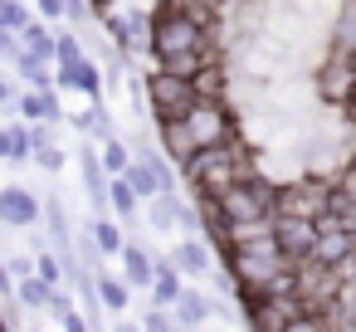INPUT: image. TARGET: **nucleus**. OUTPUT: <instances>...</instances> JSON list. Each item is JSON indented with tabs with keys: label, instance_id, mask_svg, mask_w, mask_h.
Listing matches in <instances>:
<instances>
[{
	"label": "nucleus",
	"instance_id": "nucleus-19",
	"mask_svg": "<svg viewBox=\"0 0 356 332\" xmlns=\"http://www.w3.org/2000/svg\"><path fill=\"white\" fill-rule=\"evenodd\" d=\"M88 239L98 244L103 259H118V249H122L127 235H122V220H113V215L103 210V215H88Z\"/></svg>",
	"mask_w": 356,
	"mask_h": 332
},
{
	"label": "nucleus",
	"instance_id": "nucleus-14",
	"mask_svg": "<svg viewBox=\"0 0 356 332\" xmlns=\"http://www.w3.org/2000/svg\"><path fill=\"white\" fill-rule=\"evenodd\" d=\"M10 74H15V84H20V88H54V64H49V59H40V54H30V49H15Z\"/></svg>",
	"mask_w": 356,
	"mask_h": 332
},
{
	"label": "nucleus",
	"instance_id": "nucleus-13",
	"mask_svg": "<svg viewBox=\"0 0 356 332\" xmlns=\"http://www.w3.org/2000/svg\"><path fill=\"white\" fill-rule=\"evenodd\" d=\"M118 259H122V278H127L132 288H142V293H147V283H152V269H156V254H152L147 244H137V239H122Z\"/></svg>",
	"mask_w": 356,
	"mask_h": 332
},
{
	"label": "nucleus",
	"instance_id": "nucleus-2",
	"mask_svg": "<svg viewBox=\"0 0 356 332\" xmlns=\"http://www.w3.org/2000/svg\"><path fill=\"white\" fill-rule=\"evenodd\" d=\"M273 196H278V181L259 176L254 166L244 176H234L225 191H215V215H220V230H225V244L249 235V230H264L268 215H273Z\"/></svg>",
	"mask_w": 356,
	"mask_h": 332
},
{
	"label": "nucleus",
	"instance_id": "nucleus-7",
	"mask_svg": "<svg viewBox=\"0 0 356 332\" xmlns=\"http://www.w3.org/2000/svg\"><path fill=\"white\" fill-rule=\"evenodd\" d=\"M268 235L278 239L283 259H288V264H298V259H307V254H312L317 220H312V215H298V210H273V215H268Z\"/></svg>",
	"mask_w": 356,
	"mask_h": 332
},
{
	"label": "nucleus",
	"instance_id": "nucleus-29",
	"mask_svg": "<svg viewBox=\"0 0 356 332\" xmlns=\"http://www.w3.org/2000/svg\"><path fill=\"white\" fill-rule=\"evenodd\" d=\"M142 322H147L152 332H166V327H176V317H171V308H156V303H152V313H147Z\"/></svg>",
	"mask_w": 356,
	"mask_h": 332
},
{
	"label": "nucleus",
	"instance_id": "nucleus-28",
	"mask_svg": "<svg viewBox=\"0 0 356 332\" xmlns=\"http://www.w3.org/2000/svg\"><path fill=\"white\" fill-rule=\"evenodd\" d=\"M0 259H6L10 278H25V274H35V254H0Z\"/></svg>",
	"mask_w": 356,
	"mask_h": 332
},
{
	"label": "nucleus",
	"instance_id": "nucleus-16",
	"mask_svg": "<svg viewBox=\"0 0 356 332\" xmlns=\"http://www.w3.org/2000/svg\"><path fill=\"white\" fill-rule=\"evenodd\" d=\"M93 288H98V303H103L108 313H127V308H132V283H127L122 274H103V264L93 269Z\"/></svg>",
	"mask_w": 356,
	"mask_h": 332
},
{
	"label": "nucleus",
	"instance_id": "nucleus-17",
	"mask_svg": "<svg viewBox=\"0 0 356 332\" xmlns=\"http://www.w3.org/2000/svg\"><path fill=\"white\" fill-rule=\"evenodd\" d=\"M64 122H74V132H79V137H93V142L113 132V113H108L103 98H88V108H79V113L64 118Z\"/></svg>",
	"mask_w": 356,
	"mask_h": 332
},
{
	"label": "nucleus",
	"instance_id": "nucleus-24",
	"mask_svg": "<svg viewBox=\"0 0 356 332\" xmlns=\"http://www.w3.org/2000/svg\"><path fill=\"white\" fill-rule=\"evenodd\" d=\"M30 161H35V166H40V171H44V176H59V171H64V161H69V157H64V147H54V142H40V147H35V152H30Z\"/></svg>",
	"mask_w": 356,
	"mask_h": 332
},
{
	"label": "nucleus",
	"instance_id": "nucleus-33",
	"mask_svg": "<svg viewBox=\"0 0 356 332\" xmlns=\"http://www.w3.org/2000/svg\"><path fill=\"white\" fill-rule=\"evenodd\" d=\"M351 59H356V49H351Z\"/></svg>",
	"mask_w": 356,
	"mask_h": 332
},
{
	"label": "nucleus",
	"instance_id": "nucleus-20",
	"mask_svg": "<svg viewBox=\"0 0 356 332\" xmlns=\"http://www.w3.org/2000/svg\"><path fill=\"white\" fill-rule=\"evenodd\" d=\"M54 288L59 283H44L40 274H25V278H15V308H30V313H44L49 308V298H54Z\"/></svg>",
	"mask_w": 356,
	"mask_h": 332
},
{
	"label": "nucleus",
	"instance_id": "nucleus-12",
	"mask_svg": "<svg viewBox=\"0 0 356 332\" xmlns=\"http://www.w3.org/2000/svg\"><path fill=\"white\" fill-rule=\"evenodd\" d=\"M171 317H176L181 327H205V322L215 317V298H210L205 288H186V283H181V293H176V303H171Z\"/></svg>",
	"mask_w": 356,
	"mask_h": 332
},
{
	"label": "nucleus",
	"instance_id": "nucleus-21",
	"mask_svg": "<svg viewBox=\"0 0 356 332\" xmlns=\"http://www.w3.org/2000/svg\"><path fill=\"white\" fill-rule=\"evenodd\" d=\"M108 210H113V220H122V225H132V220L142 215V200H137V191H132L122 176H108Z\"/></svg>",
	"mask_w": 356,
	"mask_h": 332
},
{
	"label": "nucleus",
	"instance_id": "nucleus-22",
	"mask_svg": "<svg viewBox=\"0 0 356 332\" xmlns=\"http://www.w3.org/2000/svg\"><path fill=\"white\" fill-rule=\"evenodd\" d=\"M98 161H103V171H108V176H118V171L132 161V147H127V137H118V132L98 137Z\"/></svg>",
	"mask_w": 356,
	"mask_h": 332
},
{
	"label": "nucleus",
	"instance_id": "nucleus-34",
	"mask_svg": "<svg viewBox=\"0 0 356 332\" xmlns=\"http://www.w3.org/2000/svg\"><path fill=\"white\" fill-rule=\"evenodd\" d=\"M25 6H30V0H25Z\"/></svg>",
	"mask_w": 356,
	"mask_h": 332
},
{
	"label": "nucleus",
	"instance_id": "nucleus-3",
	"mask_svg": "<svg viewBox=\"0 0 356 332\" xmlns=\"http://www.w3.org/2000/svg\"><path fill=\"white\" fill-rule=\"evenodd\" d=\"M254 166V152L244 142H225V147H195L186 161H181V181L195 191V196H215L225 191L234 176H244Z\"/></svg>",
	"mask_w": 356,
	"mask_h": 332
},
{
	"label": "nucleus",
	"instance_id": "nucleus-32",
	"mask_svg": "<svg viewBox=\"0 0 356 332\" xmlns=\"http://www.w3.org/2000/svg\"><path fill=\"white\" fill-rule=\"evenodd\" d=\"M346 118H351V122H356V108H351V113H346Z\"/></svg>",
	"mask_w": 356,
	"mask_h": 332
},
{
	"label": "nucleus",
	"instance_id": "nucleus-4",
	"mask_svg": "<svg viewBox=\"0 0 356 332\" xmlns=\"http://www.w3.org/2000/svg\"><path fill=\"white\" fill-rule=\"evenodd\" d=\"M186 132L195 147H225V142H239V118L229 108L225 93H195V103L181 113Z\"/></svg>",
	"mask_w": 356,
	"mask_h": 332
},
{
	"label": "nucleus",
	"instance_id": "nucleus-27",
	"mask_svg": "<svg viewBox=\"0 0 356 332\" xmlns=\"http://www.w3.org/2000/svg\"><path fill=\"white\" fill-rule=\"evenodd\" d=\"M15 93H20V84L0 74V118H15Z\"/></svg>",
	"mask_w": 356,
	"mask_h": 332
},
{
	"label": "nucleus",
	"instance_id": "nucleus-10",
	"mask_svg": "<svg viewBox=\"0 0 356 332\" xmlns=\"http://www.w3.org/2000/svg\"><path fill=\"white\" fill-rule=\"evenodd\" d=\"M166 259L181 269V278H210V274H215V249H210V239H205L200 230H195V235H181Z\"/></svg>",
	"mask_w": 356,
	"mask_h": 332
},
{
	"label": "nucleus",
	"instance_id": "nucleus-9",
	"mask_svg": "<svg viewBox=\"0 0 356 332\" xmlns=\"http://www.w3.org/2000/svg\"><path fill=\"white\" fill-rule=\"evenodd\" d=\"M54 88L59 93H83V98H103L108 79H103V64L93 54L74 59V64H54Z\"/></svg>",
	"mask_w": 356,
	"mask_h": 332
},
{
	"label": "nucleus",
	"instance_id": "nucleus-25",
	"mask_svg": "<svg viewBox=\"0 0 356 332\" xmlns=\"http://www.w3.org/2000/svg\"><path fill=\"white\" fill-rule=\"evenodd\" d=\"M35 274H40L44 283H64V259L54 254V244H49V249H35Z\"/></svg>",
	"mask_w": 356,
	"mask_h": 332
},
{
	"label": "nucleus",
	"instance_id": "nucleus-11",
	"mask_svg": "<svg viewBox=\"0 0 356 332\" xmlns=\"http://www.w3.org/2000/svg\"><path fill=\"white\" fill-rule=\"evenodd\" d=\"M59 98H64L59 88H20L15 93V118H25V122H54L59 127L69 118Z\"/></svg>",
	"mask_w": 356,
	"mask_h": 332
},
{
	"label": "nucleus",
	"instance_id": "nucleus-18",
	"mask_svg": "<svg viewBox=\"0 0 356 332\" xmlns=\"http://www.w3.org/2000/svg\"><path fill=\"white\" fill-rule=\"evenodd\" d=\"M156 147L176 161V171H181V161L195 152V142H191V132H186V122L181 118H166V122H156Z\"/></svg>",
	"mask_w": 356,
	"mask_h": 332
},
{
	"label": "nucleus",
	"instance_id": "nucleus-8",
	"mask_svg": "<svg viewBox=\"0 0 356 332\" xmlns=\"http://www.w3.org/2000/svg\"><path fill=\"white\" fill-rule=\"evenodd\" d=\"M40 210H44V200H40L30 186H20V181H6V186H0V225H6V230H30V225H40Z\"/></svg>",
	"mask_w": 356,
	"mask_h": 332
},
{
	"label": "nucleus",
	"instance_id": "nucleus-30",
	"mask_svg": "<svg viewBox=\"0 0 356 332\" xmlns=\"http://www.w3.org/2000/svg\"><path fill=\"white\" fill-rule=\"evenodd\" d=\"M54 317H59V322H64V327H69V332H83V327H88V317H83V313H79V308H74V303H69V308H59V313H54Z\"/></svg>",
	"mask_w": 356,
	"mask_h": 332
},
{
	"label": "nucleus",
	"instance_id": "nucleus-6",
	"mask_svg": "<svg viewBox=\"0 0 356 332\" xmlns=\"http://www.w3.org/2000/svg\"><path fill=\"white\" fill-rule=\"evenodd\" d=\"M142 108L152 113V122H166V118H181L191 103H195V84L181 79V74H166V69H152L142 74Z\"/></svg>",
	"mask_w": 356,
	"mask_h": 332
},
{
	"label": "nucleus",
	"instance_id": "nucleus-26",
	"mask_svg": "<svg viewBox=\"0 0 356 332\" xmlns=\"http://www.w3.org/2000/svg\"><path fill=\"white\" fill-rule=\"evenodd\" d=\"M30 15H35V10L25 6V0H0V30H15V35H20V25H25Z\"/></svg>",
	"mask_w": 356,
	"mask_h": 332
},
{
	"label": "nucleus",
	"instance_id": "nucleus-1",
	"mask_svg": "<svg viewBox=\"0 0 356 332\" xmlns=\"http://www.w3.org/2000/svg\"><path fill=\"white\" fill-rule=\"evenodd\" d=\"M220 259H225L234 288H249V293H259V288H283V293H293V288H288L293 264L283 259V249H278V239L268 235V225H264V230H249V235H239V239H229Z\"/></svg>",
	"mask_w": 356,
	"mask_h": 332
},
{
	"label": "nucleus",
	"instance_id": "nucleus-15",
	"mask_svg": "<svg viewBox=\"0 0 356 332\" xmlns=\"http://www.w3.org/2000/svg\"><path fill=\"white\" fill-rule=\"evenodd\" d=\"M0 161H10V166L30 161V127H25V118H6V122H0Z\"/></svg>",
	"mask_w": 356,
	"mask_h": 332
},
{
	"label": "nucleus",
	"instance_id": "nucleus-31",
	"mask_svg": "<svg viewBox=\"0 0 356 332\" xmlns=\"http://www.w3.org/2000/svg\"><path fill=\"white\" fill-rule=\"evenodd\" d=\"M15 49H20L15 30H0V64H10V59H15Z\"/></svg>",
	"mask_w": 356,
	"mask_h": 332
},
{
	"label": "nucleus",
	"instance_id": "nucleus-23",
	"mask_svg": "<svg viewBox=\"0 0 356 332\" xmlns=\"http://www.w3.org/2000/svg\"><path fill=\"white\" fill-rule=\"evenodd\" d=\"M118 176H122V181H127V186L137 191V200H147V196H156V191H161V181H156V171H152V166H147L142 157H132V161H127V166H122Z\"/></svg>",
	"mask_w": 356,
	"mask_h": 332
},
{
	"label": "nucleus",
	"instance_id": "nucleus-5",
	"mask_svg": "<svg viewBox=\"0 0 356 332\" xmlns=\"http://www.w3.org/2000/svg\"><path fill=\"white\" fill-rule=\"evenodd\" d=\"M312 88H317V103L351 113V108H356V59H351V49H337V45H327V59L317 64V74H312Z\"/></svg>",
	"mask_w": 356,
	"mask_h": 332
}]
</instances>
